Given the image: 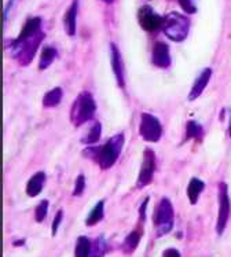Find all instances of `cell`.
Masks as SVG:
<instances>
[{
	"mask_svg": "<svg viewBox=\"0 0 231 257\" xmlns=\"http://www.w3.org/2000/svg\"><path fill=\"white\" fill-rule=\"evenodd\" d=\"M124 146V135L117 134L113 138H110L107 142L100 147H89L84 150V154L87 157L95 160L100 169H109L111 168L117 158L120 157L121 150Z\"/></svg>",
	"mask_w": 231,
	"mask_h": 257,
	"instance_id": "6da1fadb",
	"label": "cell"
},
{
	"mask_svg": "<svg viewBox=\"0 0 231 257\" xmlns=\"http://www.w3.org/2000/svg\"><path fill=\"white\" fill-rule=\"evenodd\" d=\"M95 110H96V103H95L94 96L89 94L88 91H83L80 92L77 99L72 106L70 121L73 122L74 126L83 125L94 117Z\"/></svg>",
	"mask_w": 231,
	"mask_h": 257,
	"instance_id": "7a4b0ae2",
	"label": "cell"
},
{
	"mask_svg": "<svg viewBox=\"0 0 231 257\" xmlns=\"http://www.w3.org/2000/svg\"><path fill=\"white\" fill-rule=\"evenodd\" d=\"M43 39H44V33L42 31H39L33 36L28 37L27 40H24V42H13L10 46L11 55L16 58L22 66H27L32 62L33 57L36 55L37 48L40 46Z\"/></svg>",
	"mask_w": 231,
	"mask_h": 257,
	"instance_id": "3957f363",
	"label": "cell"
},
{
	"mask_svg": "<svg viewBox=\"0 0 231 257\" xmlns=\"http://www.w3.org/2000/svg\"><path fill=\"white\" fill-rule=\"evenodd\" d=\"M190 20L179 13H169L164 17L163 32L172 42H183L189 35Z\"/></svg>",
	"mask_w": 231,
	"mask_h": 257,
	"instance_id": "277c9868",
	"label": "cell"
},
{
	"mask_svg": "<svg viewBox=\"0 0 231 257\" xmlns=\"http://www.w3.org/2000/svg\"><path fill=\"white\" fill-rule=\"evenodd\" d=\"M173 206L172 202L168 198H163L156 206L153 221L156 227V234L157 236L167 235L173 228Z\"/></svg>",
	"mask_w": 231,
	"mask_h": 257,
	"instance_id": "5b68a950",
	"label": "cell"
},
{
	"mask_svg": "<svg viewBox=\"0 0 231 257\" xmlns=\"http://www.w3.org/2000/svg\"><path fill=\"white\" fill-rule=\"evenodd\" d=\"M139 134L146 142L156 143L163 137V125L156 115L143 113L141 115V124H139Z\"/></svg>",
	"mask_w": 231,
	"mask_h": 257,
	"instance_id": "8992f818",
	"label": "cell"
},
{
	"mask_svg": "<svg viewBox=\"0 0 231 257\" xmlns=\"http://www.w3.org/2000/svg\"><path fill=\"white\" fill-rule=\"evenodd\" d=\"M231 202L228 197V186L224 182L219 183V216H217V223H216V231L221 235L226 230L228 217H230Z\"/></svg>",
	"mask_w": 231,
	"mask_h": 257,
	"instance_id": "52a82bcc",
	"label": "cell"
},
{
	"mask_svg": "<svg viewBox=\"0 0 231 257\" xmlns=\"http://www.w3.org/2000/svg\"><path fill=\"white\" fill-rule=\"evenodd\" d=\"M138 21L146 32H156L163 29L164 17L157 14L150 6H143L138 11Z\"/></svg>",
	"mask_w": 231,
	"mask_h": 257,
	"instance_id": "ba28073f",
	"label": "cell"
},
{
	"mask_svg": "<svg viewBox=\"0 0 231 257\" xmlns=\"http://www.w3.org/2000/svg\"><path fill=\"white\" fill-rule=\"evenodd\" d=\"M154 169H156V154L152 149H145L142 167H141V172H139L137 182V186L139 189H143L145 186L152 183Z\"/></svg>",
	"mask_w": 231,
	"mask_h": 257,
	"instance_id": "9c48e42d",
	"label": "cell"
},
{
	"mask_svg": "<svg viewBox=\"0 0 231 257\" xmlns=\"http://www.w3.org/2000/svg\"><path fill=\"white\" fill-rule=\"evenodd\" d=\"M152 62L154 66L160 69H167L171 66V53H169V46L167 43L158 42L154 44Z\"/></svg>",
	"mask_w": 231,
	"mask_h": 257,
	"instance_id": "30bf717a",
	"label": "cell"
},
{
	"mask_svg": "<svg viewBox=\"0 0 231 257\" xmlns=\"http://www.w3.org/2000/svg\"><path fill=\"white\" fill-rule=\"evenodd\" d=\"M110 53H111V68H113V73L117 80L119 87H124L126 85V72H124V63H123V58H121L120 50L116 46L114 43L110 44Z\"/></svg>",
	"mask_w": 231,
	"mask_h": 257,
	"instance_id": "8fae6325",
	"label": "cell"
},
{
	"mask_svg": "<svg viewBox=\"0 0 231 257\" xmlns=\"http://www.w3.org/2000/svg\"><path fill=\"white\" fill-rule=\"evenodd\" d=\"M210 76H212V69L210 68L204 69V70L201 72L200 76L195 79L194 84L191 87V91H190L189 94V100H195L202 92H204V89L206 88V85L209 83Z\"/></svg>",
	"mask_w": 231,
	"mask_h": 257,
	"instance_id": "7c38bea8",
	"label": "cell"
},
{
	"mask_svg": "<svg viewBox=\"0 0 231 257\" xmlns=\"http://www.w3.org/2000/svg\"><path fill=\"white\" fill-rule=\"evenodd\" d=\"M46 183V173L44 172H36L32 176L27 183V195L31 198H35L36 195L42 193L43 187Z\"/></svg>",
	"mask_w": 231,
	"mask_h": 257,
	"instance_id": "4fadbf2b",
	"label": "cell"
},
{
	"mask_svg": "<svg viewBox=\"0 0 231 257\" xmlns=\"http://www.w3.org/2000/svg\"><path fill=\"white\" fill-rule=\"evenodd\" d=\"M77 10H79V0H73V3L70 5L69 10L65 14L63 18V27L69 36L76 35V18H77Z\"/></svg>",
	"mask_w": 231,
	"mask_h": 257,
	"instance_id": "5bb4252c",
	"label": "cell"
},
{
	"mask_svg": "<svg viewBox=\"0 0 231 257\" xmlns=\"http://www.w3.org/2000/svg\"><path fill=\"white\" fill-rule=\"evenodd\" d=\"M103 217H105V201H98L95 206L92 208V210L89 212V215L87 216V219H85V224L88 227L95 226V224H98L99 221L103 220Z\"/></svg>",
	"mask_w": 231,
	"mask_h": 257,
	"instance_id": "9a60e30c",
	"label": "cell"
},
{
	"mask_svg": "<svg viewBox=\"0 0 231 257\" xmlns=\"http://www.w3.org/2000/svg\"><path fill=\"white\" fill-rule=\"evenodd\" d=\"M205 189V183L198 178H193L189 182L187 186V197L191 205H195L198 202V197H200L201 191Z\"/></svg>",
	"mask_w": 231,
	"mask_h": 257,
	"instance_id": "2e32d148",
	"label": "cell"
},
{
	"mask_svg": "<svg viewBox=\"0 0 231 257\" xmlns=\"http://www.w3.org/2000/svg\"><path fill=\"white\" fill-rule=\"evenodd\" d=\"M141 238H142V230H134L132 232H130L127 238L124 239V243H123V250L126 253H132L139 245L141 242Z\"/></svg>",
	"mask_w": 231,
	"mask_h": 257,
	"instance_id": "e0dca14e",
	"label": "cell"
},
{
	"mask_svg": "<svg viewBox=\"0 0 231 257\" xmlns=\"http://www.w3.org/2000/svg\"><path fill=\"white\" fill-rule=\"evenodd\" d=\"M62 95V88L55 87V88H53L51 91H48L47 94L44 95V98H43V106H44V107H55V106L61 103Z\"/></svg>",
	"mask_w": 231,
	"mask_h": 257,
	"instance_id": "ac0fdd59",
	"label": "cell"
},
{
	"mask_svg": "<svg viewBox=\"0 0 231 257\" xmlns=\"http://www.w3.org/2000/svg\"><path fill=\"white\" fill-rule=\"evenodd\" d=\"M91 243L87 236H79L76 249H74V257H91Z\"/></svg>",
	"mask_w": 231,
	"mask_h": 257,
	"instance_id": "d6986e66",
	"label": "cell"
},
{
	"mask_svg": "<svg viewBox=\"0 0 231 257\" xmlns=\"http://www.w3.org/2000/svg\"><path fill=\"white\" fill-rule=\"evenodd\" d=\"M55 57H57V50L55 48L50 47V46L43 48L42 55H40V61H39V69L40 70L47 69L54 62Z\"/></svg>",
	"mask_w": 231,
	"mask_h": 257,
	"instance_id": "ffe728a7",
	"label": "cell"
},
{
	"mask_svg": "<svg viewBox=\"0 0 231 257\" xmlns=\"http://www.w3.org/2000/svg\"><path fill=\"white\" fill-rule=\"evenodd\" d=\"M204 135V128L197 122V121H189L186 125V139H195L201 141Z\"/></svg>",
	"mask_w": 231,
	"mask_h": 257,
	"instance_id": "44dd1931",
	"label": "cell"
},
{
	"mask_svg": "<svg viewBox=\"0 0 231 257\" xmlns=\"http://www.w3.org/2000/svg\"><path fill=\"white\" fill-rule=\"evenodd\" d=\"M100 132H102V125H100V122L95 121L94 125L89 128L88 134L81 139V142L85 145H94L100 139Z\"/></svg>",
	"mask_w": 231,
	"mask_h": 257,
	"instance_id": "7402d4cb",
	"label": "cell"
},
{
	"mask_svg": "<svg viewBox=\"0 0 231 257\" xmlns=\"http://www.w3.org/2000/svg\"><path fill=\"white\" fill-rule=\"evenodd\" d=\"M106 250H107V245L102 236H99L98 239H95V242L91 243V257H103Z\"/></svg>",
	"mask_w": 231,
	"mask_h": 257,
	"instance_id": "603a6c76",
	"label": "cell"
},
{
	"mask_svg": "<svg viewBox=\"0 0 231 257\" xmlns=\"http://www.w3.org/2000/svg\"><path fill=\"white\" fill-rule=\"evenodd\" d=\"M48 201L47 200H43L39 202V205L36 206V210H35V220L37 223H43L44 219H46V216H47L48 212Z\"/></svg>",
	"mask_w": 231,
	"mask_h": 257,
	"instance_id": "cb8c5ba5",
	"label": "cell"
},
{
	"mask_svg": "<svg viewBox=\"0 0 231 257\" xmlns=\"http://www.w3.org/2000/svg\"><path fill=\"white\" fill-rule=\"evenodd\" d=\"M85 190V176L83 173H80L77 179H76V184H74L73 195L74 197H80V195L84 193Z\"/></svg>",
	"mask_w": 231,
	"mask_h": 257,
	"instance_id": "d4e9b609",
	"label": "cell"
},
{
	"mask_svg": "<svg viewBox=\"0 0 231 257\" xmlns=\"http://www.w3.org/2000/svg\"><path fill=\"white\" fill-rule=\"evenodd\" d=\"M179 5L187 14L197 13V0H179Z\"/></svg>",
	"mask_w": 231,
	"mask_h": 257,
	"instance_id": "484cf974",
	"label": "cell"
},
{
	"mask_svg": "<svg viewBox=\"0 0 231 257\" xmlns=\"http://www.w3.org/2000/svg\"><path fill=\"white\" fill-rule=\"evenodd\" d=\"M62 217H63V210H58L57 215H55V217H54V221H53V236L57 235L58 232V227H59V224H61V221H62Z\"/></svg>",
	"mask_w": 231,
	"mask_h": 257,
	"instance_id": "4316f807",
	"label": "cell"
},
{
	"mask_svg": "<svg viewBox=\"0 0 231 257\" xmlns=\"http://www.w3.org/2000/svg\"><path fill=\"white\" fill-rule=\"evenodd\" d=\"M163 257H182L180 256V252L175 247H169V249H165V252L163 253Z\"/></svg>",
	"mask_w": 231,
	"mask_h": 257,
	"instance_id": "83f0119b",
	"label": "cell"
},
{
	"mask_svg": "<svg viewBox=\"0 0 231 257\" xmlns=\"http://www.w3.org/2000/svg\"><path fill=\"white\" fill-rule=\"evenodd\" d=\"M147 204H149V198H146V200L143 201V204L141 205V219L142 220H145V217H146V208H147Z\"/></svg>",
	"mask_w": 231,
	"mask_h": 257,
	"instance_id": "f1b7e54d",
	"label": "cell"
},
{
	"mask_svg": "<svg viewBox=\"0 0 231 257\" xmlns=\"http://www.w3.org/2000/svg\"><path fill=\"white\" fill-rule=\"evenodd\" d=\"M228 134H230V137H231V115H230V124H228Z\"/></svg>",
	"mask_w": 231,
	"mask_h": 257,
	"instance_id": "f546056e",
	"label": "cell"
},
{
	"mask_svg": "<svg viewBox=\"0 0 231 257\" xmlns=\"http://www.w3.org/2000/svg\"><path fill=\"white\" fill-rule=\"evenodd\" d=\"M103 2H105V3H113L114 0H103Z\"/></svg>",
	"mask_w": 231,
	"mask_h": 257,
	"instance_id": "4dcf8cb0",
	"label": "cell"
}]
</instances>
